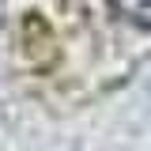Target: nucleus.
<instances>
[{"mask_svg":"<svg viewBox=\"0 0 151 151\" xmlns=\"http://www.w3.org/2000/svg\"><path fill=\"white\" fill-rule=\"evenodd\" d=\"M117 8V15H125L136 27H147L151 30V0H110Z\"/></svg>","mask_w":151,"mask_h":151,"instance_id":"1","label":"nucleus"}]
</instances>
